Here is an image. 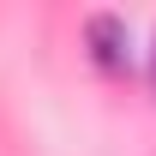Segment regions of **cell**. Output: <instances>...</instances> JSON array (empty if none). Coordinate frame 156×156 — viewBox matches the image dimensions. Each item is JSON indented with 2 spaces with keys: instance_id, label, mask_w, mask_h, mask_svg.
Returning a JSON list of instances; mask_svg holds the SVG:
<instances>
[{
  "instance_id": "2",
  "label": "cell",
  "mask_w": 156,
  "mask_h": 156,
  "mask_svg": "<svg viewBox=\"0 0 156 156\" xmlns=\"http://www.w3.org/2000/svg\"><path fill=\"white\" fill-rule=\"evenodd\" d=\"M150 84H156V66H150Z\"/></svg>"
},
{
  "instance_id": "1",
  "label": "cell",
  "mask_w": 156,
  "mask_h": 156,
  "mask_svg": "<svg viewBox=\"0 0 156 156\" xmlns=\"http://www.w3.org/2000/svg\"><path fill=\"white\" fill-rule=\"evenodd\" d=\"M84 42H90V60L102 72H126V24L114 12H90L84 18Z\"/></svg>"
}]
</instances>
